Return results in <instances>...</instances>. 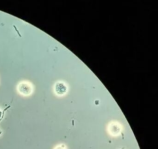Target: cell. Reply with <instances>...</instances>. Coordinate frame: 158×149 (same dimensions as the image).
Listing matches in <instances>:
<instances>
[{
	"mask_svg": "<svg viewBox=\"0 0 158 149\" xmlns=\"http://www.w3.org/2000/svg\"><path fill=\"white\" fill-rule=\"evenodd\" d=\"M54 149H66V146L63 144H59L56 146Z\"/></svg>",
	"mask_w": 158,
	"mask_h": 149,
	"instance_id": "obj_3",
	"label": "cell"
},
{
	"mask_svg": "<svg viewBox=\"0 0 158 149\" xmlns=\"http://www.w3.org/2000/svg\"><path fill=\"white\" fill-rule=\"evenodd\" d=\"M2 134V131L0 130V136Z\"/></svg>",
	"mask_w": 158,
	"mask_h": 149,
	"instance_id": "obj_5",
	"label": "cell"
},
{
	"mask_svg": "<svg viewBox=\"0 0 158 149\" xmlns=\"http://www.w3.org/2000/svg\"><path fill=\"white\" fill-rule=\"evenodd\" d=\"M67 88L65 84L62 83H58L55 86V91L58 95H63L66 92Z\"/></svg>",
	"mask_w": 158,
	"mask_h": 149,
	"instance_id": "obj_2",
	"label": "cell"
},
{
	"mask_svg": "<svg viewBox=\"0 0 158 149\" xmlns=\"http://www.w3.org/2000/svg\"><path fill=\"white\" fill-rule=\"evenodd\" d=\"M18 91L21 95L25 96H29L32 92L31 85L26 82H23L19 84L18 86Z\"/></svg>",
	"mask_w": 158,
	"mask_h": 149,
	"instance_id": "obj_1",
	"label": "cell"
},
{
	"mask_svg": "<svg viewBox=\"0 0 158 149\" xmlns=\"http://www.w3.org/2000/svg\"><path fill=\"white\" fill-rule=\"evenodd\" d=\"M2 110L0 108V119L1 118L2 116Z\"/></svg>",
	"mask_w": 158,
	"mask_h": 149,
	"instance_id": "obj_4",
	"label": "cell"
}]
</instances>
